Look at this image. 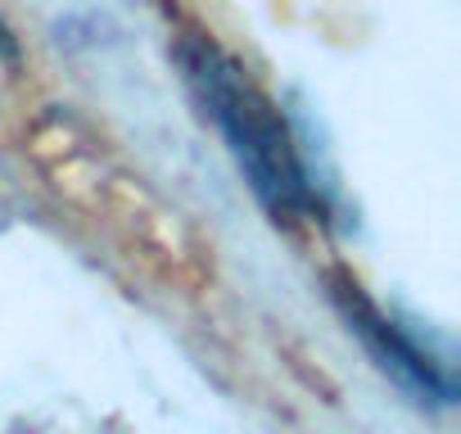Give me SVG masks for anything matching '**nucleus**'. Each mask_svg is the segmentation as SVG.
<instances>
[{"label": "nucleus", "mask_w": 461, "mask_h": 434, "mask_svg": "<svg viewBox=\"0 0 461 434\" xmlns=\"http://www.w3.org/2000/svg\"><path fill=\"white\" fill-rule=\"evenodd\" d=\"M176 59L185 68L194 100L203 104V113L221 131V140H226L230 158L240 163L249 190L258 194V203L276 222H308L312 212H321V199L308 181L299 145H294L281 109L272 104V95L226 50H217L203 37L181 41Z\"/></svg>", "instance_id": "1"}, {"label": "nucleus", "mask_w": 461, "mask_h": 434, "mask_svg": "<svg viewBox=\"0 0 461 434\" xmlns=\"http://www.w3.org/2000/svg\"><path fill=\"white\" fill-rule=\"evenodd\" d=\"M326 285H330V303L339 308L344 326L366 344V353L375 357V366H380L384 375H393L416 402H434V407H452V402H456V380H452L393 317H384V312L371 303V294H366L353 276L335 272Z\"/></svg>", "instance_id": "2"}, {"label": "nucleus", "mask_w": 461, "mask_h": 434, "mask_svg": "<svg viewBox=\"0 0 461 434\" xmlns=\"http://www.w3.org/2000/svg\"><path fill=\"white\" fill-rule=\"evenodd\" d=\"M0 59H14V32L5 28V19H0Z\"/></svg>", "instance_id": "3"}]
</instances>
